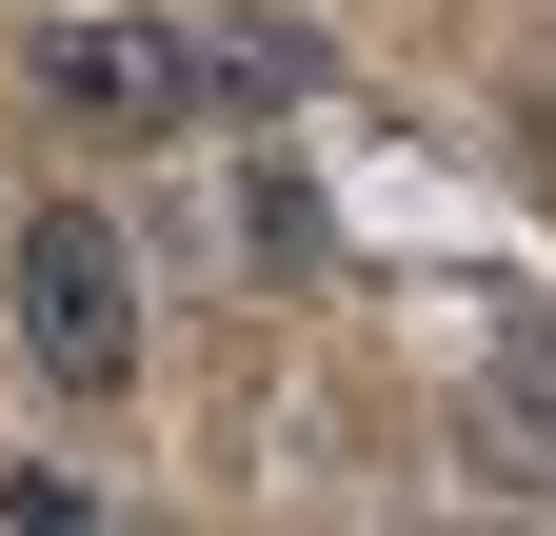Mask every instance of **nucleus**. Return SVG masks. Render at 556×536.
I'll return each instance as SVG.
<instances>
[{"mask_svg":"<svg viewBox=\"0 0 556 536\" xmlns=\"http://www.w3.org/2000/svg\"><path fill=\"white\" fill-rule=\"evenodd\" d=\"M0 298H21V358L60 397H139V258H119L100 199H40L21 258H0Z\"/></svg>","mask_w":556,"mask_h":536,"instance_id":"nucleus-1","label":"nucleus"},{"mask_svg":"<svg viewBox=\"0 0 556 536\" xmlns=\"http://www.w3.org/2000/svg\"><path fill=\"white\" fill-rule=\"evenodd\" d=\"M40 100L80 119V140H179V119L219 100V60H199L179 21H60L40 40Z\"/></svg>","mask_w":556,"mask_h":536,"instance_id":"nucleus-2","label":"nucleus"},{"mask_svg":"<svg viewBox=\"0 0 556 536\" xmlns=\"http://www.w3.org/2000/svg\"><path fill=\"white\" fill-rule=\"evenodd\" d=\"M239 219H258V279H318V199H299V159H258Z\"/></svg>","mask_w":556,"mask_h":536,"instance_id":"nucleus-3","label":"nucleus"},{"mask_svg":"<svg viewBox=\"0 0 556 536\" xmlns=\"http://www.w3.org/2000/svg\"><path fill=\"white\" fill-rule=\"evenodd\" d=\"M199 60H219L239 100H299V80H318V40H299V21H219V40H199Z\"/></svg>","mask_w":556,"mask_h":536,"instance_id":"nucleus-4","label":"nucleus"},{"mask_svg":"<svg viewBox=\"0 0 556 536\" xmlns=\"http://www.w3.org/2000/svg\"><path fill=\"white\" fill-rule=\"evenodd\" d=\"M497 378H517V418H536V437H556V339H517V358H497Z\"/></svg>","mask_w":556,"mask_h":536,"instance_id":"nucleus-5","label":"nucleus"}]
</instances>
